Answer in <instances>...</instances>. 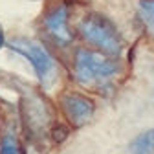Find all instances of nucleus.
I'll return each instance as SVG.
<instances>
[{
	"label": "nucleus",
	"mask_w": 154,
	"mask_h": 154,
	"mask_svg": "<svg viewBox=\"0 0 154 154\" xmlns=\"http://www.w3.org/2000/svg\"><path fill=\"white\" fill-rule=\"evenodd\" d=\"M130 154H154V128L140 132L128 145Z\"/></svg>",
	"instance_id": "423d86ee"
},
{
	"label": "nucleus",
	"mask_w": 154,
	"mask_h": 154,
	"mask_svg": "<svg viewBox=\"0 0 154 154\" xmlns=\"http://www.w3.org/2000/svg\"><path fill=\"white\" fill-rule=\"evenodd\" d=\"M0 154H24L20 141L17 140L15 134H4L0 140Z\"/></svg>",
	"instance_id": "6e6552de"
},
{
	"label": "nucleus",
	"mask_w": 154,
	"mask_h": 154,
	"mask_svg": "<svg viewBox=\"0 0 154 154\" xmlns=\"http://www.w3.org/2000/svg\"><path fill=\"white\" fill-rule=\"evenodd\" d=\"M59 103L66 121L75 128H81L86 123H90V119L95 114L94 99H90L86 94L81 92H64Z\"/></svg>",
	"instance_id": "39448f33"
},
{
	"label": "nucleus",
	"mask_w": 154,
	"mask_h": 154,
	"mask_svg": "<svg viewBox=\"0 0 154 154\" xmlns=\"http://www.w3.org/2000/svg\"><path fill=\"white\" fill-rule=\"evenodd\" d=\"M41 31L48 46L66 50L75 41V31L70 24V8L63 2L51 6L41 20Z\"/></svg>",
	"instance_id": "20e7f679"
},
{
	"label": "nucleus",
	"mask_w": 154,
	"mask_h": 154,
	"mask_svg": "<svg viewBox=\"0 0 154 154\" xmlns=\"http://www.w3.org/2000/svg\"><path fill=\"white\" fill-rule=\"evenodd\" d=\"M75 33L86 48L97 50L105 55L118 57L125 50V38L110 18L99 11H86L75 24Z\"/></svg>",
	"instance_id": "f03ea898"
},
{
	"label": "nucleus",
	"mask_w": 154,
	"mask_h": 154,
	"mask_svg": "<svg viewBox=\"0 0 154 154\" xmlns=\"http://www.w3.org/2000/svg\"><path fill=\"white\" fill-rule=\"evenodd\" d=\"M138 18L147 29L154 31V0H138Z\"/></svg>",
	"instance_id": "0eeeda50"
},
{
	"label": "nucleus",
	"mask_w": 154,
	"mask_h": 154,
	"mask_svg": "<svg viewBox=\"0 0 154 154\" xmlns=\"http://www.w3.org/2000/svg\"><path fill=\"white\" fill-rule=\"evenodd\" d=\"M121 73L118 57L105 55L92 48H77L72 55V75L77 85L99 90L112 86Z\"/></svg>",
	"instance_id": "f257e3e1"
},
{
	"label": "nucleus",
	"mask_w": 154,
	"mask_h": 154,
	"mask_svg": "<svg viewBox=\"0 0 154 154\" xmlns=\"http://www.w3.org/2000/svg\"><path fill=\"white\" fill-rule=\"evenodd\" d=\"M8 48L13 53L24 57L31 64L42 88L50 90L51 86L57 85L59 75H61V66H59L57 57L48 48V44L35 41V38H28V37H15L8 42Z\"/></svg>",
	"instance_id": "7ed1b4c3"
},
{
	"label": "nucleus",
	"mask_w": 154,
	"mask_h": 154,
	"mask_svg": "<svg viewBox=\"0 0 154 154\" xmlns=\"http://www.w3.org/2000/svg\"><path fill=\"white\" fill-rule=\"evenodd\" d=\"M6 44V35H4V29H2V26H0V48H2Z\"/></svg>",
	"instance_id": "1a4fd4ad"
}]
</instances>
